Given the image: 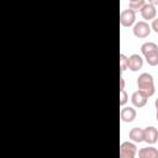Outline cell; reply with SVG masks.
Returning <instances> with one entry per match:
<instances>
[{
	"instance_id": "1",
	"label": "cell",
	"mask_w": 158,
	"mask_h": 158,
	"mask_svg": "<svg viewBox=\"0 0 158 158\" xmlns=\"http://www.w3.org/2000/svg\"><path fill=\"white\" fill-rule=\"evenodd\" d=\"M137 86H138V90L146 93L148 96H152L156 93L154 80H153V77L149 73L139 74V77L137 79Z\"/></svg>"
},
{
	"instance_id": "2",
	"label": "cell",
	"mask_w": 158,
	"mask_h": 158,
	"mask_svg": "<svg viewBox=\"0 0 158 158\" xmlns=\"http://www.w3.org/2000/svg\"><path fill=\"white\" fill-rule=\"evenodd\" d=\"M151 31H152V27L148 25V22L146 21H138L133 25V35L137 37V38H146L151 35Z\"/></svg>"
},
{
	"instance_id": "3",
	"label": "cell",
	"mask_w": 158,
	"mask_h": 158,
	"mask_svg": "<svg viewBox=\"0 0 158 158\" xmlns=\"http://www.w3.org/2000/svg\"><path fill=\"white\" fill-rule=\"evenodd\" d=\"M137 154V147L135 142H122L120 146V157L121 158H135Z\"/></svg>"
},
{
	"instance_id": "4",
	"label": "cell",
	"mask_w": 158,
	"mask_h": 158,
	"mask_svg": "<svg viewBox=\"0 0 158 158\" xmlns=\"http://www.w3.org/2000/svg\"><path fill=\"white\" fill-rule=\"evenodd\" d=\"M120 23L123 27H131L132 25L136 23V11H133L132 9H126L121 11L120 15Z\"/></svg>"
},
{
	"instance_id": "5",
	"label": "cell",
	"mask_w": 158,
	"mask_h": 158,
	"mask_svg": "<svg viewBox=\"0 0 158 158\" xmlns=\"http://www.w3.org/2000/svg\"><path fill=\"white\" fill-rule=\"evenodd\" d=\"M148 95L146 94V93H143V91H141V90H137V91H135L133 94H132V96H131V101H132V104H133V106H136V107H143L146 104H147V101H148Z\"/></svg>"
},
{
	"instance_id": "6",
	"label": "cell",
	"mask_w": 158,
	"mask_h": 158,
	"mask_svg": "<svg viewBox=\"0 0 158 158\" xmlns=\"http://www.w3.org/2000/svg\"><path fill=\"white\" fill-rule=\"evenodd\" d=\"M141 16L143 20H154L156 19V15H157V10H156V5L153 4H149V2H146L144 6L141 9Z\"/></svg>"
},
{
	"instance_id": "7",
	"label": "cell",
	"mask_w": 158,
	"mask_h": 158,
	"mask_svg": "<svg viewBox=\"0 0 158 158\" xmlns=\"http://www.w3.org/2000/svg\"><path fill=\"white\" fill-rule=\"evenodd\" d=\"M143 67V58L139 54H131L128 57V69L132 72H137Z\"/></svg>"
},
{
	"instance_id": "8",
	"label": "cell",
	"mask_w": 158,
	"mask_h": 158,
	"mask_svg": "<svg viewBox=\"0 0 158 158\" xmlns=\"http://www.w3.org/2000/svg\"><path fill=\"white\" fill-rule=\"evenodd\" d=\"M144 130V142L148 144H154L158 141V130L154 126H148Z\"/></svg>"
},
{
	"instance_id": "9",
	"label": "cell",
	"mask_w": 158,
	"mask_h": 158,
	"mask_svg": "<svg viewBox=\"0 0 158 158\" xmlns=\"http://www.w3.org/2000/svg\"><path fill=\"white\" fill-rule=\"evenodd\" d=\"M136 115H137L136 110H135L133 107H131V106H126V107L122 106L121 112H120L121 120H122L123 122H127V123H128V122H132V121L136 118Z\"/></svg>"
},
{
	"instance_id": "10",
	"label": "cell",
	"mask_w": 158,
	"mask_h": 158,
	"mask_svg": "<svg viewBox=\"0 0 158 158\" xmlns=\"http://www.w3.org/2000/svg\"><path fill=\"white\" fill-rule=\"evenodd\" d=\"M128 136H130L131 141L135 142V143L144 142V130L141 128V127H133V128H131Z\"/></svg>"
},
{
	"instance_id": "11",
	"label": "cell",
	"mask_w": 158,
	"mask_h": 158,
	"mask_svg": "<svg viewBox=\"0 0 158 158\" xmlns=\"http://www.w3.org/2000/svg\"><path fill=\"white\" fill-rule=\"evenodd\" d=\"M138 157L139 158H158V149L152 146L141 148L138 151Z\"/></svg>"
},
{
	"instance_id": "12",
	"label": "cell",
	"mask_w": 158,
	"mask_h": 158,
	"mask_svg": "<svg viewBox=\"0 0 158 158\" xmlns=\"http://www.w3.org/2000/svg\"><path fill=\"white\" fill-rule=\"evenodd\" d=\"M153 51H158V46L154 42H144L141 46V52H142L143 56H146V54H148Z\"/></svg>"
},
{
	"instance_id": "13",
	"label": "cell",
	"mask_w": 158,
	"mask_h": 158,
	"mask_svg": "<svg viewBox=\"0 0 158 158\" xmlns=\"http://www.w3.org/2000/svg\"><path fill=\"white\" fill-rule=\"evenodd\" d=\"M144 59L148 63V65H151V67L158 65V51H153V52L146 54L144 56Z\"/></svg>"
},
{
	"instance_id": "14",
	"label": "cell",
	"mask_w": 158,
	"mask_h": 158,
	"mask_svg": "<svg viewBox=\"0 0 158 158\" xmlns=\"http://www.w3.org/2000/svg\"><path fill=\"white\" fill-rule=\"evenodd\" d=\"M126 69H128V57L121 53L120 54V72L123 73Z\"/></svg>"
},
{
	"instance_id": "15",
	"label": "cell",
	"mask_w": 158,
	"mask_h": 158,
	"mask_svg": "<svg viewBox=\"0 0 158 158\" xmlns=\"http://www.w3.org/2000/svg\"><path fill=\"white\" fill-rule=\"evenodd\" d=\"M146 1L144 0H136V1H130V9L133 11H141V9L144 6Z\"/></svg>"
},
{
	"instance_id": "16",
	"label": "cell",
	"mask_w": 158,
	"mask_h": 158,
	"mask_svg": "<svg viewBox=\"0 0 158 158\" xmlns=\"http://www.w3.org/2000/svg\"><path fill=\"white\" fill-rule=\"evenodd\" d=\"M128 101V94L125 91V89H121L120 90V106H125L126 102Z\"/></svg>"
},
{
	"instance_id": "17",
	"label": "cell",
	"mask_w": 158,
	"mask_h": 158,
	"mask_svg": "<svg viewBox=\"0 0 158 158\" xmlns=\"http://www.w3.org/2000/svg\"><path fill=\"white\" fill-rule=\"evenodd\" d=\"M151 27H152V30H153L156 33H158V19H154V20L152 21Z\"/></svg>"
},
{
	"instance_id": "18",
	"label": "cell",
	"mask_w": 158,
	"mask_h": 158,
	"mask_svg": "<svg viewBox=\"0 0 158 158\" xmlns=\"http://www.w3.org/2000/svg\"><path fill=\"white\" fill-rule=\"evenodd\" d=\"M121 89H125V79H123V77H120V90Z\"/></svg>"
},
{
	"instance_id": "19",
	"label": "cell",
	"mask_w": 158,
	"mask_h": 158,
	"mask_svg": "<svg viewBox=\"0 0 158 158\" xmlns=\"http://www.w3.org/2000/svg\"><path fill=\"white\" fill-rule=\"evenodd\" d=\"M148 2H149V4H153V5H156V6L158 5V0H148Z\"/></svg>"
},
{
	"instance_id": "20",
	"label": "cell",
	"mask_w": 158,
	"mask_h": 158,
	"mask_svg": "<svg viewBox=\"0 0 158 158\" xmlns=\"http://www.w3.org/2000/svg\"><path fill=\"white\" fill-rule=\"evenodd\" d=\"M154 106H156V109L158 110V98H157V99L154 100Z\"/></svg>"
},
{
	"instance_id": "21",
	"label": "cell",
	"mask_w": 158,
	"mask_h": 158,
	"mask_svg": "<svg viewBox=\"0 0 158 158\" xmlns=\"http://www.w3.org/2000/svg\"><path fill=\"white\" fill-rule=\"evenodd\" d=\"M156 118H157V121H158V110H157V112H156Z\"/></svg>"
},
{
	"instance_id": "22",
	"label": "cell",
	"mask_w": 158,
	"mask_h": 158,
	"mask_svg": "<svg viewBox=\"0 0 158 158\" xmlns=\"http://www.w3.org/2000/svg\"><path fill=\"white\" fill-rule=\"evenodd\" d=\"M128 1H136V0H128Z\"/></svg>"
}]
</instances>
